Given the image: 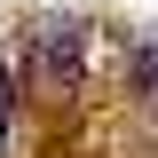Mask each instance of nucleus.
<instances>
[{"label":"nucleus","mask_w":158,"mask_h":158,"mask_svg":"<svg viewBox=\"0 0 158 158\" xmlns=\"http://www.w3.org/2000/svg\"><path fill=\"white\" fill-rule=\"evenodd\" d=\"M40 63H48V79H71L79 71V24H40Z\"/></svg>","instance_id":"f257e3e1"},{"label":"nucleus","mask_w":158,"mask_h":158,"mask_svg":"<svg viewBox=\"0 0 158 158\" xmlns=\"http://www.w3.org/2000/svg\"><path fill=\"white\" fill-rule=\"evenodd\" d=\"M135 87H142V95H150V111H158V40H150V48H142V56H135Z\"/></svg>","instance_id":"f03ea898"},{"label":"nucleus","mask_w":158,"mask_h":158,"mask_svg":"<svg viewBox=\"0 0 158 158\" xmlns=\"http://www.w3.org/2000/svg\"><path fill=\"white\" fill-rule=\"evenodd\" d=\"M8 111H16V79L0 71V142H8Z\"/></svg>","instance_id":"7ed1b4c3"}]
</instances>
